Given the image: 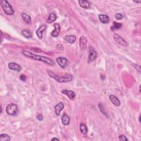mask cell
<instances>
[{"mask_svg": "<svg viewBox=\"0 0 141 141\" xmlns=\"http://www.w3.org/2000/svg\"><path fill=\"white\" fill-rule=\"evenodd\" d=\"M115 18L117 20H121L123 18V15L120 13H116L115 14Z\"/></svg>", "mask_w": 141, "mask_h": 141, "instance_id": "cell-26", "label": "cell"}, {"mask_svg": "<svg viewBox=\"0 0 141 141\" xmlns=\"http://www.w3.org/2000/svg\"><path fill=\"white\" fill-rule=\"evenodd\" d=\"M80 131L82 134L85 135L88 132V129L87 126L84 124L81 123L80 124Z\"/></svg>", "mask_w": 141, "mask_h": 141, "instance_id": "cell-21", "label": "cell"}, {"mask_svg": "<svg viewBox=\"0 0 141 141\" xmlns=\"http://www.w3.org/2000/svg\"><path fill=\"white\" fill-rule=\"evenodd\" d=\"M47 28V25H41L40 27L36 31V35L38 37L39 39H41L43 37V33L44 32H45Z\"/></svg>", "mask_w": 141, "mask_h": 141, "instance_id": "cell-9", "label": "cell"}, {"mask_svg": "<svg viewBox=\"0 0 141 141\" xmlns=\"http://www.w3.org/2000/svg\"><path fill=\"white\" fill-rule=\"evenodd\" d=\"M119 140L120 141H128L127 138L126 137H125V136H124L123 135H121L119 136Z\"/></svg>", "mask_w": 141, "mask_h": 141, "instance_id": "cell-27", "label": "cell"}, {"mask_svg": "<svg viewBox=\"0 0 141 141\" xmlns=\"http://www.w3.org/2000/svg\"><path fill=\"white\" fill-rule=\"evenodd\" d=\"M56 19H57L56 15L55 13H52L50 14L48 18L46 20V22L49 23V24H50V23H52L55 21Z\"/></svg>", "mask_w": 141, "mask_h": 141, "instance_id": "cell-20", "label": "cell"}, {"mask_svg": "<svg viewBox=\"0 0 141 141\" xmlns=\"http://www.w3.org/2000/svg\"><path fill=\"white\" fill-rule=\"evenodd\" d=\"M62 93L67 95L70 99H73L75 97V93L72 90H66L64 89L62 90Z\"/></svg>", "mask_w": 141, "mask_h": 141, "instance_id": "cell-14", "label": "cell"}, {"mask_svg": "<svg viewBox=\"0 0 141 141\" xmlns=\"http://www.w3.org/2000/svg\"><path fill=\"white\" fill-rule=\"evenodd\" d=\"M109 99L111 101V102L113 103L115 106H120V105H121L120 101L119 100V99L115 95H110L109 96Z\"/></svg>", "mask_w": 141, "mask_h": 141, "instance_id": "cell-13", "label": "cell"}, {"mask_svg": "<svg viewBox=\"0 0 141 141\" xmlns=\"http://www.w3.org/2000/svg\"><path fill=\"white\" fill-rule=\"evenodd\" d=\"M79 6L84 9H89L90 7V4L87 0H80L78 1Z\"/></svg>", "mask_w": 141, "mask_h": 141, "instance_id": "cell-15", "label": "cell"}, {"mask_svg": "<svg viewBox=\"0 0 141 141\" xmlns=\"http://www.w3.org/2000/svg\"><path fill=\"white\" fill-rule=\"evenodd\" d=\"M99 18L100 21L103 23V24H106V23H108L109 20L110 18L108 15H105V14H100L99 15Z\"/></svg>", "mask_w": 141, "mask_h": 141, "instance_id": "cell-16", "label": "cell"}, {"mask_svg": "<svg viewBox=\"0 0 141 141\" xmlns=\"http://www.w3.org/2000/svg\"><path fill=\"white\" fill-rule=\"evenodd\" d=\"M51 141H60V140L58 139V138H53V139L51 140Z\"/></svg>", "mask_w": 141, "mask_h": 141, "instance_id": "cell-32", "label": "cell"}, {"mask_svg": "<svg viewBox=\"0 0 141 141\" xmlns=\"http://www.w3.org/2000/svg\"><path fill=\"white\" fill-rule=\"evenodd\" d=\"M22 34L26 38H32V33L28 30H23L22 31Z\"/></svg>", "mask_w": 141, "mask_h": 141, "instance_id": "cell-23", "label": "cell"}, {"mask_svg": "<svg viewBox=\"0 0 141 141\" xmlns=\"http://www.w3.org/2000/svg\"><path fill=\"white\" fill-rule=\"evenodd\" d=\"M11 140L9 136L7 134H1L0 135V141H9Z\"/></svg>", "mask_w": 141, "mask_h": 141, "instance_id": "cell-22", "label": "cell"}, {"mask_svg": "<svg viewBox=\"0 0 141 141\" xmlns=\"http://www.w3.org/2000/svg\"><path fill=\"white\" fill-rule=\"evenodd\" d=\"M122 27V24L121 23H117L116 22H113V26L111 27V29L116 30V29H119L121 28Z\"/></svg>", "mask_w": 141, "mask_h": 141, "instance_id": "cell-24", "label": "cell"}, {"mask_svg": "<svg viewBox=\"0 0 141 141\" xmlns=\"http://www.w3.org/2000/svg\"><path fill=\"white\" fill-rule=\"evenodd\" d=\"M99 109L100 110V111L101 112V113H103L105 116H106V113H105V110H104L103 105L101 103L99 104Z\"/></svg>", "mask_w": 141, "mask_h": 141, "instance_id": "cell-25", "label": "cell"}, {"mask_svg": "<svg viewBox=\"0 0 141 141\" xmlns=\"http://www.w3.org/2000/svg\"><path fill=\"white\" fill-rule=\"evenodd\" d=\"M113 38L114 40L116 41V43L118 44L119 45L126 47L128 46V45H129V44H128L123 38H122L121 36H120L118 34H117L116 33H115L114 34Z\"/></svg>", "mask_w": 141, "mask_h": 141, "instance_id": "cell-5", "label": "cell"}, {"mask_svg": "<svg viewBox=\"0 0 141 141\" xmlns=\"http://www.w3.org/2000/svg\"><path fill=\"white\" fill-rule=\"evenodd\" d=\"M22 54H23V55H24L27 57H28V58L32 59L34 60H38V61L43 62H44V63H45L49 65H51V66L55 65V62L54 61V60L49 58V57L38 55H36L32 53H30V52L27 51V50H23Z\"/></svg>", "mask_w": 141, "mask_h": 141, "instance_id": "cell-1", "label": "cell"}, {"mask_svg": "<svg viewBox=\"0 0 141 141\" xmlns=\"http://www.w3.org/2000/svg\"><path fill=\"white\" fill-rule=\"evenodd\" d=\"M54 27L55 28V29L54 31L51 32V35L54 36V37H57L59 36L60 32V25L57 23H55L54 24Z\"/></svg>", "mask_w": 141, "mask_h": 141, "instance_id": "cell-12", "label": "cell"}, {"mask_svg": "<svg viewBox=\"0 0 141 141\" xmlns=\"http://www.w3.org/2000/svg\"><path fill=\"white\" fill-rule=\"evenodd\" d=\"M20 79L23 81H25L26 79V76L24 74H21V75L20 76Z\"/></svg>", "mask_w": 141, "mask_h": 141, "instance_id": "cell-31", "label": "cell"}, {"mask_svg": "<svg viewBox=\"0 0 141 141\" xmlns=\"http://www.w3.org/2000/svg\"><path fill=\"white\" fill-rule=\"evenodd\" d=\"M64 104L62 102H60L55 106V113L57 116H59L61 111L64 108Z\"/></svg>", "mask_w": 141, "mask_h": 141, "instance_id": "cell-11", "label": "cell"}, {"mask_svg": "<svg viewBox=\"0 0 141 141\" xmlns=\"http://www.w3.org/2000/svg\"><path fill=\"white\" fill-rule=\"evenodd\" d=\"M6 111L7 114L13 116L16 115L18 112V107L15 104H9L6 106Z\"/></svg>", "mask_w": 141, "mask_h": 141, "instance_id": "cell-4", "label": "cell"}, {"mask_svg": "<svg viewBox=\"0 0 141 141\" xmlns=\"http://www.w3.org/2000/svg\"><path fill=\"white\" fill-rule=\"evenodd\" d=\"M132 66H133V67H134V68H135V69H136L140 73L141 72V66H140V65H136V64H132Z\"/></svg>", "mask_w": 141, "mask_h": 141, "instance_id": "cell-28", "label": "cell"}, {"mask_svg": "<svg viewBox=\"0 0 141 141\" xmlns=\"http://www.w3.org/2000/svg\"><path fill=\"white\" fill-rule=\"evenodd\" d=\"M56 48L57 49L59 50H63L64 49V46L62 45L61 44H57V45L56 46Z\"/></svg>", "mask_w": 141, "mask_h": 141, "instance_id": "cell-29", "label": "cell"}, {"mask_svg": "<svg viewBox=\"0 0 141 141\" xmlns=\"http://www.w3.org/2000/svg\"><path fill=\"white\" fill-rule=\"evenodd\" d=\"M0 4L3 8L5 13L7 15H12L14 14V11L11 5L9 3V2L6 0H2L0 1Z\"/></svg>", "mask_w": 141, "mask_h": 141, "instance_id": "cell-3", "label": "cell"}, {"mask_svg": "<svg viewBox=\"0 0 141 141\" xmlns=\"http://www.w3.org/2000/svg\"><path fill=\"white\" fill-rule=\"evenodd\" d=\"M8 68L11 70H14V71L20 72L22 68L19 65L14 63V62H11L8 64Z\"/></svg>", "mask_w": 141, "mask_h": 141, "instance_id": "cell-10", "label": "cell"}, {"mask_svg": "<svg viewBox=\"0 0 141 141\" xmlns=\"http://www.w3.org/2000/svg\"><path fill=\"white\" fill-rule=\"evenodd\" d=\"M56 61L57 64L59 65V66L61 68H64L67 66V64H69L68 60L64 57H59L56 59Z\"/></svg>", "mask_w": 141, "mask_h": 141, "instance_id": "cell-6", "label": "cell"}, {"mask_svg": "<svg viewBox=\"0 0 141 141\" xmlns=\"http://www.w3.org/2000/svg\"><path fill=\"white\" fill-rule=\"evenodd\" d=\"M64 39L70 44H73L76 40V37L74 35H66Z\"/></svg>", "mask_w": 141, "mask_h": 141, "instance_id": "cell-17", "label": "cell"}, {"mask_svg": "<svg viewBox=\"0 0 141 141\" xmlns=\"http://www.w3.org/2000/svg\"><path fill=\"white\" fill-rule=\"evenodd\" d=\"M70 119L69 116L67 114H64V115L62 117V123L65 126H67L70 124Z\"/></svg>", "mask_w": 141, "mask_h": 141, "instance_id": "cell-18", "label": "cell"}, {"mask_svg": "<svg viewBox=\"0 0 141 141\" xmlns=\"http://www.w3.org/2000/svg\"><path fill=\"white\" fill-rule=\"evenodd\" d=\"M88 40L84 36H81L79 39V44L80 48L82 50H85L87 47Z\"/></svg>", "mask_w": 141, "mask_h": 141, "instance_id": "cell-7", "label": "cell"}, {"mask_svg": "<svg viewBox=\"0 0 141 141\" xmlns=\"http://www.w3.org/2000/svg\"><path fill=\"white\" fill-rule=\"evenodd\" d=\"M48 73L50 77L54 78V79H55L56 81L60 82V83L69 82L72 81V80L73 79V77L72 75L67 74L63 77H59L51 70H48Z\"/></svg>", "mask_w": 141, "mask_h": 141, "instance_id": "cell-2", "label": "cell"}, {"mask_svg": "<svg viewBox=\"0 0 141 141\" xmlns=\"http://www.w3.org/2000/svg\"><path fill=\"white\" fill-rule=\"evenodd\" d=\"M21 16L22 19L25 23H27V24H31V23H32V19H31V17L29 16V15L27 14L26 13H22L21 14Z\"/></svg>", "mask_w": 141, "mask_h": 141, "instance_id": "cell-19", "label": "cell"}, {"mask_svg": "<svg viewBox=\"0 0 141 141\" xmlns=\"http://www.w3.org/2000/svg\"><path fill=\"white\" fill-rule=\"evenodd\" d=\"M134 2H135V3H141V1H134Z\"/></svg>", "mask_w": 141, "mask_h": 141, "instance_id": "cell-33", "label": "cell"}, {"mask_svg": "<svg viewBox=\"0 0 141 141\" xmlns=\"http://www.w3.org/2000/svg\"><path fill=\"white\" fill-rule=\"evenodd\" d=\"M97 56V54L95 50L92 47H90L89 49V55L88 57V62H91L94 61Z\"/></svg>", "mask_w": 141, "mask_h": 141, "instance_id": "cell-8", "label": "cell"}, {"mask_svg": "<svg viewBox=\"0 0 141 141\" xmlns=\"http://www.w3.org/2000/svg\"><path fill=\"white\" fill-rule=\"evenodd\" d=\"M36 118L39 120V121H41V120H43V116L41 114H39L36 116Z\"/></svg>", "mask_w": 141, "mask_h": 141, "instance_id": "cell-30", "label": "cell"}]
</instances>
